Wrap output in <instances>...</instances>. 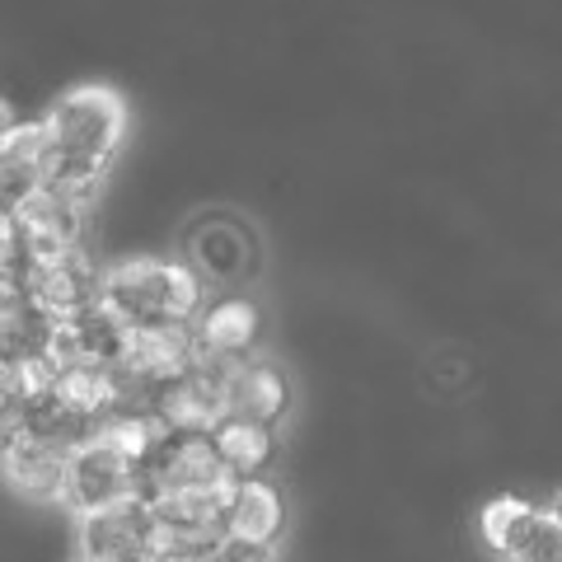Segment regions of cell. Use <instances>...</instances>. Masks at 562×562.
Returning <instances> with one entry per match:
<instances>
[{
  "mask_svg": "<svg viewBox=\"0 0 562 562\" xmlns=\"http://www.w3.org/2000/svg\"><path fill=\"white\" fill-rule=\"evenodd\" d=\"M14 127H20V117H14V109L5 99H0V150L10 146V136H14Z\"/></svg>",
  "mask_w": 562,
  "mask_h": 562,
  "instance_id": "16",
  "label": "cell"
},
{
  "mask_svg": "<svg viewBox=\"0 0 562 562\" xmlns=\"http://www.w3.org/2000/svg\"><path fill=\"white\" fill-rule=\"evenodd\" d=\"M502 562H562V520H558V512L535 506V516L525 520V530L516 535L512 549L502 553Z\"/></svg>",
  "mask_w": 562,
  "mask_h": 562,
  "instance_id": "12",
  "label": "cell"
},
{
  "mask_svg": "<svg viewBox=\"0 0 562 562\" xmlns=\"http://www.w3.org/2000/svg\"><path fill=\"white\" fill-rule=\"evenodd\" d=\"M61 464L66 454L29 441L24 431H14L10 422H0V473L5 483L29 502H57L61 497Z\"/></svg>",
  "mask_w": 562,
  "mask_h": 562,
  "instance_id": "8",
  "label": "cell"
},
{
  "mask_svg": "<svg viewBox=\"0 0 562 562\" xmlns=\"http://www.w3.org/2000/svg\"><path fill=\"white\" fill-rule=\"evenodd\" d=\"M76 543H80V562H155L160 558L150 502H140V497L80 516Z\"/></svg>",
  "mask_w": 562,
  "mask_h": 562,
  "instance_id": "4",
  "label": "cell"
},
{
  "mask_svg": "<svg viewBox=\"0 0 562 562\" xmlns=\"http://www.w3.org/2000/svg\"><path fill=\"white\" fill-rule=\"evenodd\" d=\"M10 221H14V231H20V239L29 244L33 258L76 249L85 239V202L66 198V192H52V188H38L33 198H24L10 211Z\"/></svg>",
  "mask_w": 562,
  "mask_h": 562,
  "instance_id": "7",
  "label": "cell"
},
{
  "mask_svg": "<svg viewBox=\"0 0 562 562\" xmlns=\"http://www.w3.org/2000/svg\"><path fill=\"white\" fill-rule=\"evenodd\" d=\"M122 136H127V109L113 90L103 85L70 90L38 122V183L90 206L103 173L117 160Z\"/></svg>",
  "mask_w": 562,
  "mask_h": 562,
  "instance_id": "1",
  "label": "cell"
},
{
  "mask_svg": "<svg viewBox=\"0 0 562 562\" xmlns=\"http://www.w3.org/2000/svg\"><path fill=\"white\" fill-rule=\"evenodd\" d=\"M535 516V506L530 502H520V497H497L483 512V539L492 543V553H506L516 543V535L525 530V520Z\"/></svg>",
  "mask_w": 562,
  "mask_h": 562,
  "instance_id": "13",
  "label": "cell"
},
{
  "mask_svg": "<svg viewBox=\"0 0 562 562\" xmlns=\"http://www.w3.org/2000/svg\"><path fill=\"white\" fill-rule=\"evenodd\" d=\"M258 328H262L258 305L231 295V301H216L211 310H198L192 338H198V347L216 351V357H249L258 342Z\"/></svg>",
  "mask_w": 562,
  "mask_h": 562,
  "instance_id": "10",
  "label": "cell"
},
{
  "mask_svg": "<svg viewBox=\"0 0 562 562\" xmlns=\"http://www.w3.org/2000/svg\"><path fill=\"white\" fill-rule=\"evenodd\" d=\"M192 562H277V549L272 543H249V539L221 535L202 558H192Z\"/></svg>",
  "mask_w": 562,
  "mask_h": 562,
  "instance_id": "14",
  "label": "cell"
},
{
  "mask_svg": "<svg viewBox=\"0 0 562 562\" xmlns=\"http://www.w3.org/2000/svg\"><path fill=\"white\" fill-rule=\"evenodd\" d=\"M211 446L221 454V469L225 479H262V469L272 464L277 454V431L272 427H254V422H239V417H221L211 427Z\"/></svg>",
  "mask_w": 562,
  "mask_h": 562,
  "instance_id": "11",
  "label": "cell"
},
{
  "mask_svg": "<svg viewBox=\"0 0 562 562\" xmlns=\"http://www.w3.org/2000/svg\"><path fill=\"white\" fill-rule=\"evenodd\" d=\"M202 301V277L169 258H127L99 277V310H109L127 333L192 324Z\"/></svg>",
  "mask_w": 562,
  "mask_h": 562,
  "instance_id": "2",
  "label": "cell"
},
{
  "mask_svg": "<svg viewBox=\"0 0 562 562\" xmlns=\"http://www.w3.org/2000/svg\"><path fill=\"white\" fill-rule=\"evenodd\" d=\"M99 262L90 258L85 244L76 249H61V254H47V258H33L29 268V301L38 305L47 319H66V314H80L99 305Z\"/></svg>",
  "mask_w": 562,
  "mask_h": 562,
  "instance_id": "5",
  "label": "cell"
},
{
  "mask_svg": "<svg viewBox=\"0 0 562 562\" xmlns=\"http://www.w3.org/2000/svg\"><path fill=\"white\" fill-rule=\"evenodd\" d=\"M291 408V384L262 357H235L231 375H225V417L254 422V427H272Z\"/></svg>",
  "mask_w": 562,
  "mask_h": 562,
  "instance_id": "6",
  "label": "cell"
},
{
  "mask_svg": "<svg viewBox=\"0 0 562 562\" xmlns=\"http://www.w3.org/2000/svg\"><path fill=\"white\" fill-rule=\"evenodd\" d=\"M20 384H24L20 361H10L5 351H0V422H5V413L14 408V398H20Z\"/></svg>",
  "mask_w": 562,
  "mask_h": 562,
  "instance_id": "15",
  "label": "cell"
},
{
  "mask_svg": "<svg viewBox=\"0 0 562 562\" xmlns=\"http://www.w3.org/2000/svg\"><path fill=\"white\" fill-rule=\"evenodd\" d=\"M221 535L272 543L281 535V492L268 479H235L221 492Z\"/></svg>",
  "mask_w": 562,
  "mask_h": 562,
  "instance_id": "9",
  "label": "cell"
},
{
  "mask_svg": "<svg viewBox=\"0 0 562 562\" xmlns=\"http://www.w3.org/2000/svg\"><path fill=\"white\" fill-rule=\"evenodd\" d=\"M127 497H140V473L127 450H117L109 436H90L76 450L66 454L61 464V506H70L76 516L103 512V506H117Z\"/></svg>",
  "mask_w": 562,
  "mask_h": 562,
  "instance_id": "3",
  "label": "cell"
}]
</instances>
